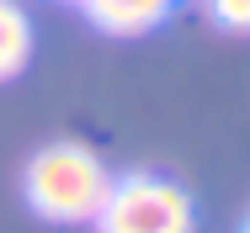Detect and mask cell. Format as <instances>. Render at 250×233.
<instances>
[{"mask_svg":"<svg viewBox=\"0 0 250 233\" xmlns=\"http://www.w3.org/2000/svg\"><path fill=\"white\" fill-rule=\"evenodd\" d=\"M112 180H117V175L96 159V148L59 138V143H43V148L27 159L21 196H27V207H32L38 217H48V223H96Z\"/></svg>","mask_w":250,"mask_h":233,"instance_id":"cell-1","label":"cell"},{"mask_svg":"<svg viewBox=\"0 0 250 233\" xmlns=\"http://www.w3.org/2000/svg\"><path fill=\"white\" fill-rule=\"evenodd\" d=\"M197 207L165 175H123L112 180L96 212V233H192Z\"/></svg>","mask_w":250,"mask_h":233,"instance_id":"cell-2","label":"cell"},{"mask_svg":"<svg viewBox=\"0 0 250 233\" xmlns=\"http://www.w3.org/2000/svg\"><path fill=\"white\" fill-rule=\"evenodd\" d=\"M75 5L85 11V21L101 27V32H112V37H139V32H149V27H160V21L170 16L176 0H75Z\"/></svg>","mask_w":250,"mask_h":233,"instance_id":"cell-3","label":"cell"},{"mask_svg":"<svg viewBox=\"0 0 250 233\" xmlns=\"http://www.w3.org/2000/svg\"><path fill=\"white\" fill-rule=\"evenodd\" d=\"M32 64V16L21 0H0V85Z\"/></svg>","mask_w":250,"mask_h":233,"instance_id":"cell-4","label":"cell"},{"mask_svg":"<svg viewBox=\"0 0 250 233\" xmlns=\"http://www.w3.org/2000/svg\"><path fill=\"white\" fill-rule=\"evenodd\" d=\"M208 11L224 32H250V0H208Z\"/></svg>","mask_w":250,"mask_h":233,"instance_id":"cell-5","label":"cell"},{"mask_svg":"<svg viewBox=\"0 0 250 233\" xmlns=\"http://www.w3.org/2000/svg\"><path fill=\"white\" fill-rule=\"evenodd\" d=\"M245 233H250V223H245Z\"/></svg>","mask_w":250,"mask_h":233,"instance_id":"cell-6","label":"cell"}]
</instances>
